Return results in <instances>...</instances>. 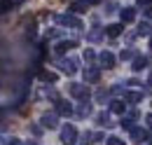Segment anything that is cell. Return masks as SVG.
Here are the masks:
<instances>
[{
	"instance_id": "7a4b0ae2",
	"label": "cell",
	"mask_w": 152,
	"mask_h": 145,
	"mask_svg": "<svg viewBox=\"0 0 152 145\" xmlns=\"http://www.w3.org/2000/svg\"><path fill=\"white\" fill-rule=\"evenodd\" d=\"M70 94H73L75 98H82V101L89 98V89H87V84H70Z\"/></svg>"
},
{
	"instance_id": "d6986e66",
	"label": "cell",
	"mask_w": 152,
	"mask_h": 145,
	"mask_svg": "<svg viewBox=\"0 0 152 145\" xmlns=\"http://www.w3.org/2000/svg\"><path fill=\"white\" fill-rule=\"evenodd\" d=\"M77 112H80V115L84 117V115H89V112H91V105H89L87 101H82V105H80V110H77Z\"/></svg>"
},
{
	"instance_id": "30bf717a",
	"label": "cell",
	"mask_w": 152,
	"mask_h": 145,
	"mask_svg": "<svg viewBox=\"0 0 152 145\" xmlns=\"http://www.w3.org/2000/svg\"><path fill=\"white\" fill-rule=\"evenodd\" d=\"M73 47H77V45L73 42V40H66V42H58L54 49H56V54H66V52H68V49H73Z\"/></svg>"
},
{
	"instance_id": "ffe728a7",
	"label": "cell",
	"mask_w": 152,
	"mask_h": 145,
	"mask_svg": "<svg viewBox=\"0 0 152 145\" xmlns=\"http://www.w3.org/2000/svg\"><path fill=\"white\" fill-rule=\"evenodd\" d=\"M73 12H87V2H73Z\"/></svg>"
},
{
	"instance_id": "83f0119b",
	"label": "cell",
	"mask_w": 152,
	"mask_h": 145,
	"mask_svg": "<svg viewBox=\"0 0 152 145\" xmlns=\"http://www.w3.org/2000/svg\"><path fill=\"white\" fill-rule=\"evenodd\" d=\"M84 2H87V5H98L101 0H84Z\"/></svg>"
},
{
	"instance_id": "ba28073f",
	"label": "cell",
	"mask_w": 152,
	"mask_h": 145,
	"mask_svg": "<svg viewBox=\"0 0 152 145\" xmlns=\"http://www.w3.org/2000/svg\"><path fill=\"white\" fill-rule=\"evenodd\" d=\"M98 59H101V66H103V68H113L115 66V56L110 54V52H103Z\"/></svg>"
},
{
	"instance_id": "52a82bcc",
	"label": "cell",
	"mask_w": 152,
	"mask_h": 145,
	"mask_svg": "<svg viewBox=\"0 0 152 145\" xmlns=\"http://www.w3.org/2000/svg\"><path fill=\"white\" fill-rule=\"evenodd\" d=\"M98 77H101V70L94 68V66L84 70V80H87V82H98Z\"/></svg>"
},
{
	"instance_id": "8fae6325",
	"label": "cell",
	"mask_w": 152,
	"mask_h": 145,
	"mask_svg": "<svg viewBox=\"0 0 152 145\" xmlns=\"http://www.w3.org/2000/svg\"><path fill=\"white\" fill-rule=\"evenodd\" d=\"M119 17H122V21H124V23H129V21H133V19H136V10H131V7H124V10L119 12Z\"/></svg>"
},
{
	"instance_id": "2e32d148",
	"label": "cell",
	"mask_w": 152,
	"mask_h": 145,
	"mask_svg": "<svg viewBox=\"0 0 152 145\" xmlns=\"http://www.w3.org/2000/svg\"><path fill=\"white\" fill-rule=\"evenodd\" d=\"M110 110L117 112V115H122V112H124V103H122V101H113V103H110Z\"/></svg>"
},
{
	"instance_id": "4fadbf2b",
	"label": "cell",
	"mask_w": 152,
	"mask_h": 145,
	"mask_svg": "<svg viewBox=\"0 0 152 145\" xmlns=\"http://www.w3.org/2000/svg\"><path fill=\"white\" fill-rule=\"evenodd\" d=\"M105 33H108L110 37H117L119 33H122V23H110V26L105 28Z\"/></svg>"
},
{
	"instance_id": "8992f818",
	"label": "cell",
	"mask_w": 152,
	"mask_h": 145,
	"mask_svg": "<svg viewBox=\"0 0 152 145\" xmlns=\"http://www.w3.org/2000/svg\"><path fill=\"white\" fill-rule=\"evenodd\" d=\"M145 138H148L145 129H138V127H133V129H131V141H133V143H143Z\"/></svg>"
},
{
	"instance_id": "f546056e",
	"label": "cell",
	"mask_w": 152,
	"mask_h": 145,
	"mask_svg": "<svg viewBox=\"0 0 152 145\" xmlns=\"http://www.w3.org/2000/svg\"><path fill=\"white\" fill-rule=\"evenodd\" d=\"M145 14H148V17L152 19V7H150V10H145Z\"/></svg>"
},
{
	"instance_id": "5bb4252c",
	"label": "cell",
	"mask_w": 152,
	"mask_h": 145,
	"mask_svg": "<svg viewBox=\"0 0 152 145\" xmlns=\"http://www.w3.org/2000/svg\"><path fill=\"white\" fill-rule=\"evenodd\" d=\"M145 63H148V59H145V56H136V59H133V70H143V68H145Z\"/></svg>"
},
{
	"instance_id": "cb8c5ba5",
	"label": "cell",
	"mask_w": 152,
	"mask_h": 145,
	"mask_svg": "<svg viewBox=\"0 0 152 145\" xmlns=\"http://www.w3.org/2000/svg\"><path fill=\"white\" fill-rule=\"evenodd\" d=\"M122 127L124 129H133V119L131 117H124V119H122Z\"/></svg>"
},
{
	"instance_id": "1f68e13d",
	"label": "cell",
	"mask_w": 152,
	"mask_h": 145,
	"mask_svg": "<svg viewBox=\"0 0 152 145\" xmlns=\"http://www.w3.org/2000/svg\"><path fill=\"white\" fill-rule=\"evenodd\" d=\"M148 84H152V75H150V82H148Z\"/></svg>"
},
{
	"instance_id": "5b68a950",
	"label": "cell",
	"mask_w": 152,
	"mask_h": 145,
	"mask_svg": "<svg viewBox=\"0 0 152 145\" xmlns=\"http://www.w3.org/2000/svg\"><path fill=\"white\" fill-rule=\"evenodd\" d=\"M58 122H56V115L54 112H45L42 115V127H47V129H54Z\"/></svg>"
},
{
	"instance_id": "603a6c76",
	"label": "cell",
	"mask_w": 152,
	"mask_h": 145,
	"mask_svg": "<svg viewBox=\"0 0 152 145\" xmlns=\"http://www.w3.org/2000/svg\"><path fill=\"white\" fill-rule=\"evenodd\" d=\"M105 145H124V143H122V141H119L117 136H110V138L105 141Z\"/></svg>"
},
{
	"instance_id": "9c48e42d",
	"label": "cell",
	"mask_w": 152,
	"mask_h": 145,
	"mask_svg": "<svg viewBox=\"0 0 152 145\" xmlns=\"http://www.w3.org/2000/svg\"><path fill=\"white\" fill-rule=\"evenodd\" d=\"M56 112H58V115H70L73 108H70L68 101H61V98H58V101H56Z\"/></svg>"
},
{
	"instance_id": "44dd1931",
	"label": "cell",
	"mask_w": 152,
	"mask_h": 145,
	"mask_svg": "<svg viewBox=\"0 0 152 145\" xmlns=\"http://www.w3.org/2000/svg\"><path fill=\"white\" fill-rule=\"evenodd\" d=\"M12 5H14L12 0H2V2H0V12H7V10L12 7Z\"/></svg>"
},
{
	"instance_id": "f1b7e54d",
	"label": "cell",
	"mask_w": 152,
	"mask_h": 145,
	"mask_svg": "<svg viewBox=\"0 0 152 145\" xmlns=\"http://www.w3.org/2000/svg\"><path fill=\"white\" fill-rule=\"evenodd\" d=\"M148 127H152V115H148Z\"/></svg>"
},
{
	"instance_id": "7c38bea8",
	"label": "cell",
	"mask_w": 152,
	"mask_h": 145,
	"mask_svg": "<svg viewBox=\"0 0 152 145\" xmlns=\"http://www.w3.org/2000/svg\"><path fill=\"white\" fill-rule=\"evenodd\" d=\"M38 75H40V80H42V82H56V80H58L56 72H52V70H40Z\"/></svg>"
},
{
	"instance_id": "9a60e30c",
	"label": "cell",
	"mask_w": 152,
	"mask_h": 145,
	"mask_svg": "<svg viewBox=\"0 0 152 145\" xmlns=\"http://www.w3.org/2000/svg\"><path fill=\"white\" fill-rule=\"evenodd\" d=\"M126 101L129 103H140L143 101V94L140 91H131V94H126Z\"/></svg>"
},
{
	"instance_id": "7402d4cb",
	"label": "cell",
	"mask_w": 152,
	"mask_h": 145,
	"mask_svg": "<svg viewBox=\"0 0 152 145\" xmlns=\"http://www.w3.org/2000/svg\"><path fill=\"white\" fill-rule=\"evenodd\" d=\"M133 56H136V52H133V49H124V52H122V61H126V59H133Z\"/></svg>"
},
{
	"instance_id": "277c9868",
	"label": "cell",
	"mask_w": 152,
	"mask_h": 145,
	"mask_svg": "<svg viewBox=\"0 0 152 145\" xmlns=\"http://www.w3.org/2000/svg\"><path fill=\"white\" fill-rule=\"evenodd\" d=\"M61 68H63V72L73 75V72H77V61L75 59H66V61H61Z\"/></svg>"
},
{
	"instance_id": "4dcf8cb0",
	"label": "cell",
	"mask_w": 152,
	"mask_h": 145,
	"mask_svg": "<svg viewBox=\"0 0 152 145\" xmlns=\"http://www.w3.org/2000/svg\"><path fill=\"white\" fill-rule=\"evenodd\" d=\"M12 145H21V143H19V141H12Z\"/></svg>"
},
{
	"instance_id": "4316f807",
	"label": "cell",
	"mask_w": 152,
	"mask_h": 145,
	"mask_svg": "<svg viewBox=\"0 0 152 145\" xmlns=\"http://www.w3.org/2000/svg\"><path fill=\"white\" fill-rule=\"evenodd\" d=\"M84 61H94V52H91V49L84 52Z\"/></svg>"
},
{
	"instance_id": "ac0fdd59",
	"label": "cell",
	"mask_w": 152,
	"mask_h": 145,
	"mask_svg": "<svg viewBox=\"0 0 152 145\" xmlns=\"http://www.w3.org/2000/svg\"><path fill=\"white\" fill-rule=\"evenodd\" d=\"M96 119H98V124H103V127H110V124H113V122H110V117H108L105 112H101Z\"/></svg>"
},
{
	"instance_id": "484cf974",
	"label": "cell",
	"mask_w": 152,
	"mask_h": 145,
	"mask_svg": "<svg viewBox=\"0 0 152 145\" xmlns=\"http://www.w3.org/2000/svg\"><path fill=\"white\" fill-rule=\"evenodd\" d=\"M138 2V7H150L152 5V0H136Z\"/></svg>"
},
{
	"instance_id": "e0dca14e",
	"label": "cell",
	"mask_w": 152,
	"mask_h": 145,
	"mask_svg": "<svg viewBox=\"0 0 152 145\" xmlns=\"http://www.w3.org/2000/svg\"><path fill=\"white\" fill-rule=\"evenodd\" d=\"M150 33H152L150 23H140V26H138V35H150Z\"/></svg>"
},
{
	"instance_id": "d6a6232c",
	"label": "cell",
	"mask_w": 152,
	"mask_h": 145,
	"mask_svg": "<svg viewBox=\"0 0 152 145\" xmlns=\"http://www.w3.org/2000/svg\"><path fill=\"white\" fill-rule=\"evenodd\" d=\"M150 49H152V40H150Z\"/></svg>"
},
{
	"instance_id": "6da1fadb",
	"label": "cell",
	"mask_w": 152,
	"mask_h": 145,
	"mask_svg": "<svg viewBox=\"0 0 152 145\" xmlns=\"http://www.w3.org/2000/svg\"><path fill=\"white\" fill-rule=\"evenodd\" d=\"M75 138H77L75 127H63L61 129V141H63V145H75Z\"/></svg>"
},
{
	"instance_id": "3957f363",
	"label": "cell",
	"mask_w": 152,
	"mask_h": 145,
	"mask_svg": "<svg viewBox=\"0 0 152 145\" xmlns=\"http://www.w3.org/2000/svg\"><path fill=\"white\" fill-rule=\"evenodd\" d=\"M56 21L61 23V26H73V28H82V23H80V19L70 17V14H61V17H56Z\"/></svg>"
},
{
	"instance_id": "d4e9b609",
	"label": "cell",
	"mask_w": 152,
	"mask_h": 145,
	"mask_svg": "<svg viewBox=\"0 0 152 145\" xmlns=\"http://www.w3.org/2000/svg\"><path fill=\"white\" fill-rule=\"evenodd\" d=\"M98 37H101V31H98V28H96V31H91V33H89V40H98Z\"/></svg>"
}]
</instances>
